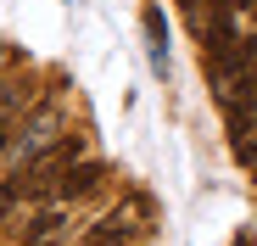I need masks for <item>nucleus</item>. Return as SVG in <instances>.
Segmentation results:
<instances>
[{
	"instance_id": "1",
	"label": "nucleus",
	"mask_w": 257,
	"mask_h": 246,
	"mask_svg": "<svg viewBox=\"0 0 257 246\" xmlns=\"http://www.w3.org/2000/svg\"><path fill=\"white\" fill-rule=\"evenodd\" d=\"M101 185H106V162L78 157V162H67V168L56 174V201H84V196H95Z\"/></svg>"
},
{
	"instance_id": "2",
	"label": "nucleus",
	"mask_w": 257,
	"mask_h": 246,
	"mask_svg": "<svg viewBox=\"0 0 257 246\" xmlns=\"http://www.w3.org/2000/svg\"><path fill=\"white\" fill-rule=\"evenodd\" d=\"M140 23H146V39H151V62H157V73H162V67H168V17H162L157 0H146Z\"/></svg>"
},
{
	"instance_id": "3",
	"label": "nucleus",
	"mask_w": 257,
	"mask_h": 246,
	"mask_svg": "<svg viewBox=\"0 0 257 246\" xmlns=\"http://www.w3.org/2000/svg\"><path fill=\"white\" fill-rule=\"evenodd\" d=\"M62 224H67V218L51 207V213H34V218L23 224V235H28V240H56V229H62Z\"/></svg>"
},
{
	"instance_id": "4",
	"label": "nucleus",
	"mask_w": 257,
	"mask_h": 246,
	"mask_svg": "<svg viewBox=\"0 0 257 246\" xmlns=\"http://www.w3.org/2000/svg\"><path fill=\"white\" fill-rule=\"evenodd\" d=\"M235 162L240 168H257V140H235Z\"/></svg>"
},
{
	"instance_id": "5",
	"label": "nucleus",
	"mask_w": 257,
	"mask_h": 246,
	"mask_svg": "<svg viewBox=\"0 0 257 246\" xmlns=\"http://www.w3.org/2000/svg\"><path fill=\"white\" fill-rule=\"evenodd\" d=\"M235 246H257V240H251V235H235Z\"/></svg>"
},
{
	"instance_id": "6",
	"label": "nucleus",
	"mask_w": 257,
	"mask_h": 246,
	"mask_svg": "<svg viewBox=\"0 0 257 246\" xmlns=\"http://www.w3.org/2000/svg\"><path fill=\"white\" fill-rule=\"evenodd\" d=\"M28 246H62V240H28Z\"/></svg>"
},
{
	"instance_id": "7",
	"label": "nucleus",
	"mask_w": 257,
	"mask_h": 246,
	"mask_svg": "<svg viewBox=\"0 0 257 246\" xmlns=\"http://www.w3.org/2000/svg\"><path fill=\"white\" fill-rule=\"evenodd\" d=\"M84 246H112V240H84Z\"/></svg>"
},
{
	"instance_id": "8",
	"label": "nucleus",
	"mask_w": 257,
	"mask_h": 246,
	"mask_svg": "<svg viewBox=\"0 0 257 246\" xmlns=\"http://www.w3.org/2000/svg\"><path fill=\"white\" fill-rule=\"evenodd\" d=\"M246 6H251V12H257V0H246Z\"/></svg>"
}]
</instances>
